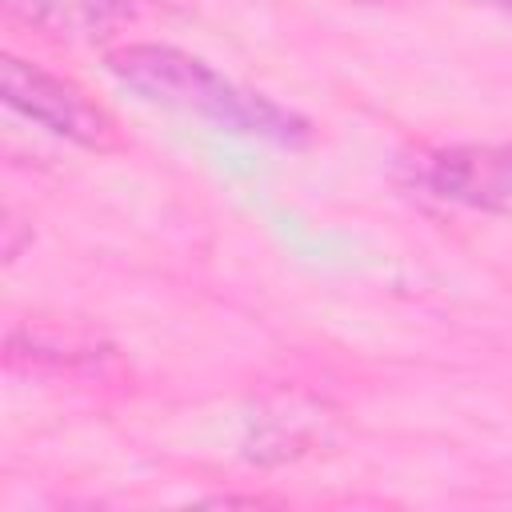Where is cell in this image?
<instances>
[{
  "mask_svg": "<svg viewBox=\"0 0 512 512\" xmlns=\"http://www.w3.org/2000/svg\"><path fill=\"white\" fill-rule=\"evenodd\" d=\"M108 72L152 104H172L196 112L228 132L256 136L280 148L308 144V120L280 108L276 100L248 92L208 68L200 56H188L172 44H124L108 52Z\"/></svg>",
  "mask_w": 512,
  "mask_h": 512,
  "instance_id": "cell-1",
  "label": "cell"
},
{
  "mask_svg": "<svg viewBox=\"0 0 512 512\" xmlns=\"http://www.w3.org/2000/svg\"><path fill=\"white\" fill-rule=\"evenodd\" d=\"M0 92H4L8 108H16L20 116L44 124L48 132H56L80 148L108 152L120 144L116 120L96 100H88V92L80 84L52 76L40 64H28L20 56H4L0 60Z\"/></svg>",
  "mask_w": 512,
  "mask_h": 512,
  "instance_id": "cell-2",
  "label": "cell"
},
{
  "mask_svg": "<svg viewBox=\"0 0 512 512\" xmlns=\"http://www.w3.org/2000/svg\"><path fill=\"white\" fill-rule=\"evenodd\" d=\"M428 184L452 204L512 220V148L504 144H452L436 152Z\"/></svg>",
  "mask_w": 512,
  "mask_h": 512,
  "instance_id": "cell-3",
  "label": "cell"
},
{
  "mask_svg": "<svg viewBox=\"0 0 512 512\" xmlns=\"http://www.w3.org/2000/svg\"><path fill=\"white\" fill-rule=\"evenodd\" d=\"M4 8L56 40H100L108 36L128 0H4Z\"/></svg>",
  "mask_w": 512,
  "mask_h": 512,
  "instance_id": "cell-4",
  "label": "cell"
},
{
  "mask_svg": "<svg viewBox=\"0 0 512 512\" xmlns=\"http://www.w3.org/2000/svg\"><path fill=\"white\" fill-rule=\"evenodd\" d=\"M324 424H328L324 404H308L304 412H272V416H264V428L256 432L260 448H252V456H264V448H276L272 452L276 460L296 456V452H304V444L324 436Z\"/></svg>",
  "mask_w": 512,
  "mask_h": 512,
  "instance_id": "cell-5",
  "label": "cell"
},
{
  "mask_svg": "<svg viewBox=\"0 0 512 512\" xmlns=\"http://www.w3.org/2000/svg\"><path fill=\"white\" fill-rule=\"evenodd\" d=\"M488 4H500V8H508V12H512V0H488Z\"/></svg>",
  "mask_w": 512,
  "mask_h": 512,
  "instance_id": "cell-6",
  "label": "cell"
}]
</instances>
